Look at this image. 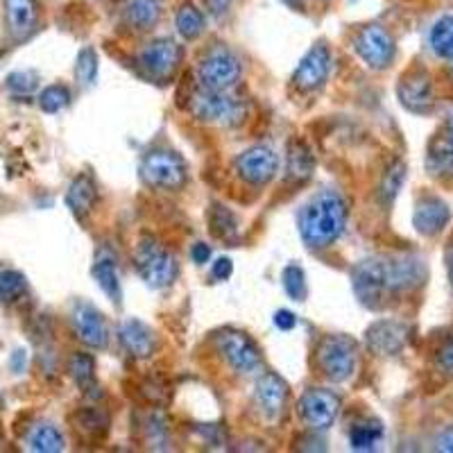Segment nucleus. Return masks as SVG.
I'll use <instances>...</instances> for the list:
<instances>
[{
	"label": "nucleus",
	"mask_w": 453,
	"mask_h": 453,
	"mask_svg": "<svg viewBox=\"0 0 453 453\" xmlns=\"http://www.w3.org/2000/svg\"><path fill=\"white\" fill-rule=\"evenodd\" d=\"M206 3V10L211 12L216 19H222V16L229 12V7H232V0H204Z\"/></svg>",
	"instance_id": "obj_41"
},
{
	"label": "nucleus",
	"mask_w": 453,
	"mask_h": 453,
	"mask_svg": "<svg viewBox=\"0 0 453 453\" xmlns=\"http://www.w3.org/2000/svg\"><path fill=\"white\" fill-rule=\"evenodd\" d=\"M438 367L444 374H453V335L442 345L438 354Z\"/></svg>",
	"instance_id": "obj_38"
},
{
	"label": "nucleus",
	"mask_w": 453,
	"mask_h": 453,
	"mask_svg": "<svg viewBox=\"0 0 453 453\" xmlns=\"http://www.w3.org/2000/svg\"><path fill=\"white\" fill-rule=\"evenodd\" d=\"M164 14V0H127L123 7V19L132 30L145 32L159 23Z\"/></svg>",
	"instance_id": "obj_20"
},
{
	"label": "nucleus",
	"mask_w": 453,
	"mask_h": 453,
	"mask_svg": "<svg viewBox=\"0 0 453 453\" xmlns=\"http://www.w3.org/2000/svg\"><path fill=\"white\" fill-rule=\"evenodd\" d=\"M435 449H438V451L453 453V428H447V431L440 433L438 440H435Z\"/></svg>",
	"instance_id": "obj_43"
},
{
	"label": "nucleus",
	"mask_w": 453,
	"mask_h": 453,
	"mask_svg": "<svg viewBox=\"0 0 453 453\" xmlns=\"http://www.w3.org/2000/svg\"><path fill=\"white\" fill-rule=\"evenodd\" d=\"M26 444L36 453H57L64 449V435L55 424L39 422L27 431Z\"/></svg>",
	"instance_id": "obj_23"
},
{
	"label": "nucleus",
	"mask_w": 453,
	"mask_h": 453,
	"mask_svg": "<svg viewBox=\"0 0 453 453\" xmlns=\"http://www.w3.org/2000/svg\"><path fill=\"white\" fill-rule=\"evenodd\" d=\"M26 277L16 270H3L0 273V302H12L26 293Z\"/></svg>",
	"instance_id": "obj_35"
},
{
	"label": "nucleus",
	"mask_w": 453,
	"mask_h": 453,
	"mask_svg": "<svg viewBox=\"0 0 453 453\" xmlns=\"http://www.w3.org/2000/svg\"><path fill=\"white\" fill-rule=\"evenodd\" d=\"M181 46L175 39H157V42L148 43L141 52V68L148 73L150 78L155 80H168L173 78V73L181 64Z\"/></svg>",
	"instance_id": "obj_10"
},
{
	"label": "nucleus",
	"mask_w": 453,
	"mask_h": 453,
	"mask_svg": "<svg viewBox=\"0 0 453 453\" xmlns=\"http://www.w3.org/2000/svg\"><path fill=\"white\" fill-rule=\"evenodd\" d=\"M204 14L193 3H184L180 12H177V32L184 36L186 42H196L197 36L204 32Z\"/></svg>",
	"instance_id": "obj_29"
},
{
	"label": "nucleus",
	"mask_w": 453,
	"mask_h": 453,
	"mask_svg": "<svg viewBox=\"0 0 453 453\" xmlns=\"http://www.w3.org/2000/svg\"><path fill=\"white\" fill-rule=\"evenodd\" d=\"M241 59L229 48H213L200 62L197 75H200V87L222 91V88H232L241 80Z\"/></svg>",
	"instance_id": "obj_7"
},
{
	"label": "nucleus",
	"mask_w": 453,
	"mask_h": 453,
	"mask_svg": "<svg viewBox=\"0 0 453 453\" xmlns=\"http://www.w3.org/2000/svg\"><path fill=\"white\" fill-rule=\"evenodd\" d=\"M191 257L197 265H204V263L211 258V248H209V245H204V242H196L191 250Z\"/></svg>",
	"instance_id": "obj_42"
},
{
	"label": "nucleus",
	"mask_w": 453,
	"mask_h": 453,
	"mask_svg": "<svg viewBox=\"0 0 453 453\" xmlns=\"http://www.w3.org/2000/svg\"><path fill=\"white\" fill-rule=\"evenodd\" d=\"M286 399H288V383L283 381L281 376L274 374V372H265V374L258 376L257 386H254V403H257L263 419L274 422V419L281 418Z\"/></svg>",
	"instance_id": "obj_15"
},
{
	"label": "nucleus",
	"mask_w": 453,
	"mask_h": 453,
	"mask_svg": "<svg viewBox=\"0 0 453 453\" xmlns=\"http://www.w3.org/2000/svg\"><path fill=\"white\" fill-rule=\"evenodd\" d=\"M98 202V188L88 175H80L73 180L71 188L66 191V206L78 220H84L93 211Z\"/></svg>",
	"instance_id": "obj_21"
},
{
	"label": "nucleus",
	"mask_w": 453,
	"mask_h": 453,
	"mask_svg": "<svg viewBox=\"0 0 453 453\" xmlns=\"http://www.w3.org/2000/svg\"><path fill=\"white\" fill-rule=\"evenodd\" d=\"M283 5L293 7V10H302V0H281Z\"/></svg>",
	"instance_id": "obj_46"
},
{
	"label": "nucleus",
	"mask_w": 453,
	"mask_h": 453,
	"mask_svg": "<svg viewBox=\"0 0 453 453\" xmlns=\"http://www.w3.org/2000/svg\"><path fill=\"white\" fill-rule=\"evenodd\" d=\"M68 370H71L73 381L78 383V388L84 392V395L100 396L98 379H96V361H93L91 354L75 351V354L71 356Z\"/></svg>",
	"instance_id": "obj_22"
},
{
	"label": "nucleus",
	"mask_w": 453,
	"mask_h": 453,
	"mask_svg": "<svg viewBox=\"0 0 453 453\" xmlns=\"http://www.w3.org/2000/svg\"><path fill=\"white\" fill-rule=\"evenodd\" d=\"M39 23L36 0H5V26L14 39H26Z\"/></svg>",
	"instance_id": "obj_18"
},
{
	"label": "nucleus",
	"mask_w": 453,
	"mask_h": 453,
	"mask_svg": "<svg viewBox=\"0 0 453 453\" xmlns=\"http://www.w3.org/2000/svg\"><path fill=\"white\" fill-rule=\"evenodd\" d=\"M451 277H453V263H451Z\"/></svg>",
	"instance_id": "obj_47"
},
{
	"label": "nucleus",
	"mask_w": 453,
	"mask_h": 453,
	"mask_svg": "<svg viewBox=\"0 0 453 453\" xmlns=\"http://www.w3.org/2000/svg\"><path fill=\"white\" fill-rule=\"evenodd\" d=\"M411 338V326L396 319H379L367 329V349L379 356H396Z\"/></svg>",
	"instance_id": "obj_16"
},
{
	"label": "nucleus",
	"mask_w": 453,
	"mask_h": 453,
	"mask_svg": "<svg viewBox=\"0 0 453 453\" xmlns=\"http://www.w3.org/2000/svg\"><path fill=\"white\" fill-rule=\"evenodd\" d=\"M36 82H39V78H36V73H30V71L12 73L10 78H7V87H10L12 91H16V93H30V91H35Z\"/></svg>",
	"instance_id": "obj_37"
},
{
	"label": "nucleus",
	"mask_w": 453,
	"mask_h": 453,
	"mask_svg": "<svg viewBox=\"0 0 453 453\" xmlns=\"http://www.w3.org/2000/svg\"><path fill=\"white\" fill-rule=\"evenodd\" d=\"M75 78L82 87H93L98 80V55L93 48H84L78 55V64H75Z\"/></svg>",
	"instance_id": "obj_31"
},
{
	"label": "nucleus",
	"mask_w": 453,
	"mask_h": 453,
	"mask_svg": "<svg viewBox=\"0 0 453 453\" xmlns=\"http://www.w3.org/2000/svg\"><path fill=\"white\" fill-rule=\"evenodd\" d=\"M329 68H331V55L329 48L325 43H315L304 57L299 66L295 68L293 73V84L297 91L311 93L315 88H319L329 78Z\"/></svg>",
	"instance_id": "obj_11"
},
{
	"label": "nucleus",
	"mask_w": 453,
	"mask_h": 453,
	"mask_svg": "<svg viewBox=\"0 0 453 453\" xmlns=\"http://www.w3.org/2000/svg\"><path fill=\"white\" fill-rule=\"evenodd\" d=\"M12 365H14L16 372H21L23 365H26V354H23V351H16V354H14V361H12Z\"/></svg>",
	"instance_id": "obj_44"
},
{
	"label": "nucleus",
	"mask_w": 453,
	"mask_h": 453,
	"mask_svg": "<svg viewBox=\"0 0 453 453\" xmlns=\"http://www.w3.org/2000/svg\"><path fill=\"white\" fill-rule=\"evenodd\" d=\"M232 273H234L232 258L222 257V258H218L216 263H213L211 274L218 279V281H225V279H229V277H232Z\"/></svg>",
	"instance_id": "obj_39"
},
{
	"label": "nucleus",
	"mask_w": 453,
	"mask_h": 453,
	"mask_svg": "<svg viewBox=\"0 0 453 453\" xmlns=\"http://www.w3.org/2000/svg\"><path fill=\"white\" fill-rule=\"evenodd\" d=\"M136 270L150 288L164 290L175 283L180 265H177V258L168 250L161 248L155 238L145 236L136 245Z\"/></svg>",
	"instance_id": "obj_3"
},
{
	"label": "nucleus",
	"mask_w": 453,
	"mask_h": 453,
	"mask_svg": "<svg viewBox=\"0 0 453 453\" xmlns=\"http://www.w3.org/2000/svg\"><path fill=\"white\" fill-rule=\"evenodd\" d=\"M451 73H453V66H451Z\"/></svg>",
	"instance_id": "obj_48"
},
{
	"label": "nucleus",
	"mask_w": 453,
	"mask_h": 453,
	"mask_svg": "<svg viewBox=\"0 0 453 453\" xmlns=\"http://www.w3.org/2000/svg\"><path fill=\"white\" fill-rule=\"evenodd\" d=\"M145 431H148L150 447L165 449V444H168V426H165L164 418H161L159 412H155V415L148 419V426H145Z\"/></svg>",
	"instance_id": "obj_36"
},
{
	"label": "nucleus",
	"mask_w": 453,
	"mask_h": 453,
	"mask_svg": "<svg viewBox=\"0 0 453 453\" xmlns=\"http://www.w3.org/2000/svg\"><path fill=\"white\" fill-rule=\"evenodd\" d=\"M274 325L281 331H290L297 325V318H295V313H290V311H277V313H274Z\"/></svg>",
	"instance_id": "obj_40"
},
{
	"label": "nucleus",
	"mask_w": 453,
	"mask_h": 453,
	"mask_svg": "<svg viewBox=\"0 0 453 453\" xmlns=\"http://www.w3.org/2000/svg\"><path fill=\"white\" fill-rule=\"evenodd\" d=\"M71 325L80 342H84L91 349H104L109 342V331L104 325V318L96 306L87 302H78L71 313Z\"/></svg>",
	"instance_id": "obj_14"
},
{
	"label": "nucleus",
	"mask_w": 453,
	"mask_h": 453,
	"mask_svg": "<svg viewBox=\"0 0 453 453\" xmlns=\"http://www.w3.org/2000/svg\"><path fill=\"white\" fill-rule=\"evenodd\" d=\"M299 418L304 419L315 431H326L334 426L340 412V399L335 392L322 390V388H311L302 395L297 403Z\"/></svg>",
	"instance_id": "obj_9"
},
{
	"label": "nucleus",
	"mask_w": 453,
	"mask_h": 453,
	"mask_svg": "<svg viewBox=\"0 0 453 453\" xmlns=\"http://www.w3.org/2000/svg\"><path fill=\"white\" fill-rule=\"evenodd\" d=\"M279 170V157L265 145H254L236 159V173L248 184H268Z\"/></svg>",
	"instance_id": "obj_12"
},
{
	"label": "nucleus",
	"mask_w": 453,
	"mask_h": 453,
	"mask_svg": "<svg viewBox=\"0 0 453 453\" xmlns=\"http://www.w3.org/2000/svg\"><path fill=\"white\" fill-rule=\"evenodd\" d=\"M444 139L449 141V143H453V113L447 119V125H444V132H442Z\"/></svg>",
	"instance_id": "obj_45"
},
{
	"label": "nucleus",
	"mask_w": 453,
	"mask_h": 453,
	"mask_svg": "<svg viewBox=\"0 0 453 453\" xmlns=\"http://www.w3.org/2000/svg\"><path fill=\"white\" fill-rule=\"evenodd\" d=\"M396 96H399V100H402L408 111L426 113L435 103L431 75L424 68H412L403 75L399 87H396Z\"/></svg>",
	"instance_id": "obj_13"
},
{
	"label": "nucleus",
	"mask_w": 453,
	"mask_h": 453,
	"mask_svg": "<svg viewBox=\"0 0 453 453\" xmlns=\"http://www.w3.org/2000/svg\"><path fill=\"white\" fill-rule=\"evenodd\" d=\"M426 168L438 177H453V143L438 136L428 148Z\"/></svg>",
	"instance_id": "obj_25"
},
{
	"label": "nucleus",
	"mask_w": 453,
	"mask_h": 453,
	"mask_svg": "<svg viewBox=\"0 0 453 453\" xmlns=\"http://www.w3.org/2000/svg\"><path fill=\"white\" fill-rule=\"evenodd\" d=\"M315 170V159L311 155L309 145L302 139H293L288 145V177L297 184L311 180Z\"/></svg>",
	"instance_id": "obj_24"
},
{
	"label": "nucleus",
	"mask_w": 453,
	"mask_h": 453,
	"mask_svg": "<svg viewBox=\"0 0 453 453\" xmlns=\"http://www.w3.org/2000/svg\"><path fill=\"white\" fill-rule=\"evenodd\" d=\"M347 225V202L338 191H322L311 197L299 213V234L311 250L334 245Z\"/></svg>",
	"instance_id": "obj_1"
},
{
	"label": "nucleus",
	"mask_w": 453,
	"mask_h": 453,
	"mask_svg": "<svg viewBox=\"0 0 453 453\" xmlns=\"http://www.w3.org/2000/svg\"><path fill=\"white\" fill-rule=\"evenodd\" d=\"M141 180L150 188H164V191H177L188 180L184 159L177 155L175 150L157 148L150 150L141 161Z\"/></svg>",
	"instance_id": "obj_4"
},
{
	"label": "nucleus",
	"mask_w": 453,
	"mask_h": 453,
	"mask_svg": "<svg viewBox=\"0 0 453 453\" xmlns=\"http://www.w3.org/2000/svg\"><path fill=\"white\" fill-rule=\"evenodd\" d=\"M93 279L98 281V286L103 288V293L111 299L113 304L120 302V277L119 270H116V263L111 258H100L93 265Z\"/></svg>",
	"instance_id": "obj_27"
},
{
	"label": "nucleus",
	"mask_w": 453,
	"mask_h": 453,
	"mask_svg": "<svg viewBox=\"0 0 453 453\" xmlns=\"http://www.w3.org/2000/svg\"><path fill=\"white\" fill-rule=\"evenodd\" d=\"M358 345L349 335H326L318 347V365L334 383H345L354 376Z\"/></svg>",
	"instance_id": "obj_5"
},
{
	"label": "nucleus",
	"mask_w": 453,
	"mask_h": 453,
	"mask_svg": "<svg viewBox=\"0 0 453 453\" xmlns=\"http://www.w3.org/2000/svg\"><path fill=\"white\" fill-rule=\"evenodd\" d=\"M383 438V426L381 422H376V419H367V422H358L354 424L349 433V442L351 449L356 451H374L379 440Z\"/></svg>",
	"instance_id": "obj_28"
},
{
	"label": "nucleus",
	"mask_w": 453,
	"mask_h": 453,
	"mask_svg": "<svg viewBox=\"0 0 453 453\" xmlns=\"http://www.w3.org/2000/svg\"><path fill=\"white\" fill-rule=\"evenodd\" d=\"M216 347L222 358L241 374H250L261 367V349L245 331L222 329L216 335Z\"/></svg>",
	"instance_id": "obj_6"
},
{
	"label": "nucleus",
	"mask_w": 453,
	"mask_h": 453,
	"mask_svg": "<svg viewBox=\"0 0 453 453\" xmlns=\"http://www.w3.org/2000/svg\"><path fill=\"white\" fill-rule=\"evenodd\" d=\"M403 181H406V164L403 161H395L386 170V175L381 180V191H379V196H381L383 204H392L395 202V197L402 191Z\"/></svg>",
	"instance_id": "obj_30"
},
{
	"label": "nucleus",
	"mask_w": 453,
	"mask_h": 453,
	"mask_svg": "<svg viewBox=\"0 0 453 453\" xmlns=\"http://www.w3.org/2000/svg\"><path fill=\"white\" fill-rule=\"evenodd\" d=\"M283 290L295 302H304L306 299V274L299 265H288V268L281 273Z\"/></svg>",
	"instance_id": "obj_32"
},
{
	"label": "nucleus",
	"mask_w": 453,
	"mask_h": 453,
	"mask_svg": "<svg viewBox=\"0 0 453 453\" xmlns=\"http://www.w3.org/2000/svg\"><path fill=\"white\" fill-rule=\"evenodd\" d=\"M451 220V209L444 200L435 196L419 197L415 204V213H412V225L422 236H438L444 232V226Z\"/></svg>",
	"instance_id": "obj_17"
},
{
	"label": "nucleus",
	"mask_w": 453,
	"mask_h": 453,
	"mask_svg": "<svg viewBox=\"0 0 453 453\" xmlns=\"http://www.w3.org/2000/svg\"><path fill=\"white\" fill-rule=\"evenodd\" d=\"M428 43L431 50L442 59H451L453 62V14L442 16L435 21L428 35Z\"/></svg>",
	"instance_id": "obj_26"
},
{
	"label": "nucleus",
	"mask_w": 453,
	"mask_h": 453,
	"mask_svg": "<svg viewBox=\"0 0 453 453\" xmlns=\"http://www.w3.org/2000/svg\"><path fill=\"white\" fill-rule=\"evenodd\" d=\"M68 103H71V91L62 84H52V87L43 88L39 96V107L46 113L62 111L64 107H68Z\"/></svg>",
	"instance_id": "obj_34"
},
{
	"label": "nucleus",
	"mask_w": 453,
	"mask_h": 453,
	"mask_svg": "<svg viewBox=\"0 0 453 453\" xmlns=\"http://www.w3.org/2000/svg\"><path fill=\"white\" fill-rule=\"evenodd\" d=\"M211 225H213V232L218 234L220 238L225 241H236L238 236V225H236V218L229 209L225 206L216 204L211 209Z\"/></svg>",
	"instance_id": "obj_33"
},
{
	"label": "nucleus",
	"mask_w": 453,
	"mask_h": 453,
	"mask_svg": "<svg viewBox=\"0 0 453 453\" xmlns=\"http://www.w3.org/2000/svg\"><path fill=\"white\" fill-rule=\"evenodd\" d=\"M354 48L363 62L370 68H374V71H386L396 55L395 39H392L390 32L381 26L363 27V30L358 32V36H356Z\"/></svg>",
	"instance_id": "obj_8"
},
{
	"label": "nucleus",
	"mask_w": 453,
	"mask_h": 453,
	"mask_svg": "<svg viewBox=\"0 0 453 453\" xmlns=\"http://www.w3.org/2000/svg\"><path fill=\"white\" fill-rule=\"evenodd\" d=\"M120 342L134 358H150L157 349V338L148 325L139 319H127L120 326Z\"/></svg>",
	"instance_id": "obj_19"
},
{
	"label": "nucleus",
	"mask_w": 453,
	"mask_h": 453,
	"mask_svg": "<svg viewBox=\"0 0 453 453\" xmlns=\"http://www.w3.org/2000/svg\"><path fill=\"white\" fill-rule=\"evenodd\" d=\"M191 113L202 123H216L222 127H236V125L245 123L250 111L248 100L238 96V93L222 88V91H213V88L200 87L191 96Z\"/></svg>",
	"instance_id": "obj_2"
}]
</instances>
